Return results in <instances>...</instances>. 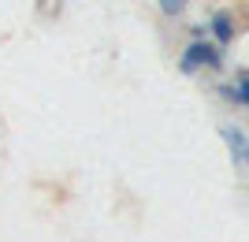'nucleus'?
I'll return each instance as SVG.
<instances>
[{
	"mask_svg": "<svg viewBox=\"0 0 249 242\" xmlns=\"http://www.w3.org/2000/svg\"><path fill=\"white\" fill-rule=\"evenodd\" d=\"M223 138L231 142V153H234V160H246V153H249V138L242 134V130H234V127H223Z\"/></svg>",
	"mask_w": 249,
	"mask_h": 242,
	"instance_id": "obj_3",
	"label": "nucleus"
},
{
	"mask_svg": "<svg viewBox=\"0 0 249 242\" xmlns=\"http://www.w3.org/2000/svg\"><path fill=\"white\" fill-rule=\"evenodd\" d=\"M182 8H186V0H160V11H164V15H182Z\"/></svg>",
	"mask_w": 249,
	"mask_h": 242,
	"instance_id": "obj_5",
	"label": "nucleus"
},
{
	"mask_svg": "<svg viewBox=\"0 0 249 242\" xmlns=\"http://www.w3.org/2000/svg\"><path fill=\"white\" fill-rule=\"evenodd\" d=\"M178 67H182V74H194V71H201V67H219V49L197 37V41H190L186 49H182Z\"/></svg>",
	"mask_w": 249,
	"mask_h": 242,
	"instance_id": "obj_1",
	"label": "nucleus"
},
{
	"mask_svg": "<svg viewBox=\"0 0 249 242\" xmlns=\"http://www.w3.org/2000/svg\"><path fill=\"white\" fill-rule=\"evenodd\" d=\"M219 93L227 97V101H234V105H246L249 108V78H238L234 86H223Z\"/></svg>",
	"mask_w": 249,
	"mask_h": 242,
	"instance_id": "obj_4",
	"label": "nucleus"
},
{
	"mask_svg": "<svg viewBox=\"0 0 249 242\" xmlns=\"http://www.w3.org/2000/svg\"><path fill=\"white\" fill-rule=\"evenodd\" d=\"M208 30H212V37H216L219 45H227L231 37H234V19H231L227 11H216L212 22H208Z\"/></svg>",
	"mask_w": 249,
	"mask_h": 242,
	"instance_id": "obj_2",
	"label": "nucleus"
}]
</instances>
